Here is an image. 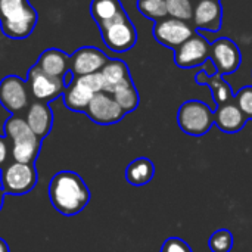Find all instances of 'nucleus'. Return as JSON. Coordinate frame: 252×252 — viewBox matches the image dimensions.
<instances>
[{
	"instance_id": "obj_1",
	"label": "nucleus",
	"mask_w": 252,
	"mask_h": 252,
	"mask_svg": "<svg viewBox=\"0 0 252 252\" xmlns=\"http://www.w3.org/2000/svg\"><path fill=\"white\" fill-rule=\"evenodd\" d=\"M49 198L58 213L71 217L87 207L90 201V190L77 173L59 171L49 183Z\"/></svg>"
},
{
	"instance_id": "obj_2",
	"label": "nucleus",
	"mask_w": 252,
	"mask_h": 252,
	"mask_svg": "<svg viewBox=\"0 0 252 252\" xmlns=\"http://www.w3.org/2000/svg\"><path fill=\"white\" fill-rule=\"evenodd\" d=\"M37 19V10L28 0H0V28L6 37L27 38L34 31Z\"/></svg>"
},
{
	"instance_id": "obj_3",
	"label": "nucleus",
	"mask_w": 252,
	"mask_h": 252,
	"mask_svg": "<svg viewBox=\"0 0 252 252\" xmlns=\"http://www.w3.org/2000/svg\"><path fill=\"white\" fill-rule=\"evenodd\" d=\"M4 136L12 140L10 155L16 162L34 164L41 148V139H38L28 127L27 121L18 115H12L4 123Z\"/></svg>"
},
{
	"instance_id": "obj_4",
	"label": "nucleus",
	"mask_w": 252,
	"mask_h": 252,
	"mask_svg": "<svg viewBox=\"0 0 252 252\" xmlns=\"http://www.w3.org/2000/svg\"><path fill=\"white\" fill-rule=\"evenodd\" d=\"M177 124L188 136L201 137L214 126V111L202 100H186L179 108Z\"/></svg>"
},
{
	"instance_id": "obj_5",
	"label": "nucleus",
	"mask_w": 252,
	"mask_h": 252,
	"mask_svg": "<svg viewBox=\"0 0 252 252\" xmlns=\"http://www.w3.org/2000/svg\"><path fill=\"white\" fill-rule=\"evenodd\" d=\"M105 46L117 53L133 49L137 43V30L124 10L115 19L99 25Z\"/></svg>"
},
{
	"instance_id": "obj_6",
	"label": "nucleus",
	"mask_w": 252,
	"mask_h": 252,
	"mask_svg": "<svg viewBox=\"0 0 252 252\" xmlns=\"http://www.w3.org/2000/svg\"><path fill=\"white\" fill-rule=\"evenodd\" d=\"M99 92H103V80L100 72L75 77L63 90V103L74 112H86L90 100Z\"/></svg>"
},
{
	"instance_id": "obj_7",
	"label": "nucleus",
	"mask_w": 252,
	"mask_h": 252,
	"mask_svg": "<svg viewBox=\"0 0 252 252\" xmlns=\"http://www.w3.org/2000/svg\"><path fill=\"white\" fill-rule=\"evenodd\" d=\"M37 185V170L34 164L12 161L1 168L0 186L6 195H27Z\"/></svg>"
},
{
	"instance_id": "obj_8",
	"label": "nucleus",
	"mask_w": 252,
	"mask_h": 252,
	"mask_svg": "<svg viewBox=\"0 0 252 252\" xmlns=\"http://www.w3.org/2000/svg\"><path fill=\"white\" fill-rule=\"evenodd\" d=\"M152 32H154V38L159 44L176 50L186 40H189L196 32V30L193 28L190 22H185V21L167 16L154 24Z\"/></svg>"
},
{
	"instance_id": "obj_9",
	"label": "nucleus",
	"mask_w": 252,
	"mask_h": 252,
	"mask_svg": "<svg viewBox=\"0 0 252 252\" xmlns=\"http://www.w3.org/2000/svg\"><path fill=\"white\" fill-rule=\"evenodd\" d=\"M210 59L213 61L219 74L229 75L239 69L242 63V53L233 40L221 37L211 43Z\"/></svg>"
},
{
	"instance_id": "obj_10",
	"label": "nucleus",
	"mask_w": 252,
	"mask_h": 252,
	"mask_svg": "<svg viewBox=\"0 0 252 252\" xmlns=\"http://www.w3.org/2000/svg\"><path fill=\"white\" fill-rule=\"evenodd\" d=\"M93 123L99 126H111L120 123L126 112L123 108L117 103L114 96L106 92H99L93 96L90 100L86 112H84Z\"/></svg>"
},
{
	"instance_id": "obj_11",
	"label": "nucleus",
	"mask_w": 252,
	"mask_h": 252,
	"mask_svg": "<svg viewBox=\"0 0 252 252\" xmlns=\"http://www.w3.org/2000/svg\"><path fill=\"white\" fill-rule=\"evenodd\" d=\"M211 43L198 31L174 50V62L179 68H195L210 59Z\"/></svg>"
},
{
	"instance_id": "obj_12",
	"label": "nucleus",
	"mask_w": 252,
	"mask_h": 252,
	"mask_svg": "<svg viewBox=\"0 0 252 252\" xmlns=\"http://www.w3.org/2000/svg\"><path fill=\"white\" fill-rule=\"evenodd\" d=\"M27 86L30 93L35 100L50 102L55 97L63 94L65 81L62 78H55L37 68V65L31 66L27 75Z\"/></svg>"
},
{
	"instance_id": "obj_13",
	"label": "nucleus",
	"mask_w": 252,
	"mask_h": 252,
	"mask_svg": "<svg viewBox=\"0 0 252 252\" xmlns=\"http://www.w3.org/2000/svg\"><path fill=\"white\" fill-rule=\"evenodd\" d=\"M109 58L97 47H81L69 56V72L72 77H83L100 72Z\"/></svg>"
},
{
	"instance_id": "obj_14",
	"label": "nucleus",
	"mask_w": 252,
	"mask_h": 252,
	"mask_svg": "<svg viewBox=\"0 0 252 252\" xmlns=\"http://www.w3.org/2000/svg\"><path fill=\"white\" fill-rule=\"evenodd\" d=\"M0 103L10 112L18 114L28 105V86L18 75H7L0 81Z\"/></svg>"
},
{
	"instance_id": "obj_15",
	"label": "nucleus",
	"mask_w": 252,
	"mask_h": 252,
	"mask_svg": "<svg viewBox=\"0 0 252 252\" xmlns=\"http://www.w3.org/2000/svg\"><path fill=\"white\" fill-rule=\"evenodd\" d=\"M223 24V6L220 0H196L192 25L198 30L210 32L220 31Z\"/></svg>"
},
{
	"instance_id": "obj_16",
	"label": "nucleus",
	"mask_w": 252,
	"mask_h": 252,
	"mask_svg": "<svg viewBox=\"0 0 252 252\" xmlns=\"http://www.w3.org/2000/svg\"><path fill=\"white\" fill-rule=\"evenodd\" d=\"M248 121V117L236 105L235 97L223 105H219L214 111V124L224 133H238L247 126Z\"/></svg>"
},
{
	"instance_id": "obj_17",
	"label": "nucleus",
	"mask_w": 252,
	"mask_h": 252,
	"mask_svg": "<svg viewBox=\"0 0 252 252\" xmlns=\"http://www.w3.org/2000/svg\"><path fill=\"white\" fill-rule=\"evenodd\" d=\"M25 121L38 139L47 137L53 126V114L49 103L34 100L27 111Z\"/></svg>"
},
{
	"instance_id": "obj_18",
	"label": "nucleus",
	"mask_w": 252,
	"mask_h": 252,
	"mask_svg": "<svg viewBox=\"0 0 252 252\" xmlns=\"http://www.w3.org/2000/svg\"><path fill=\"white\" fill-rule=\"evenodd\" d=\"M35 65L44 74L63 80L69 72V56L59 49H46L40 55Z\"/></svg>"
},
{
	"instance_id": "obj_19",
	"label": "nucleus",
	"mask_w": 252,
	"mask_h": 252,
	"mask_svg": "<svg viewBox=\"0 0 252 252\" xmlns=\"http://www.w3.org/2000/svg\"><path fill=\"white\" fill-rule=\"evenodd\" d=\"M100 75L103 80V92L106 93H114L121 86L133 83L127 63L120 59H109L102 68Z\"/></svg>"
},
{
	"instance_id": "obj_20",
	"label": "nucleus",
	"mask_w": 252,
	"mask_h": 252,
	"mask_svg": "<svg viewBox=\"0 0 252 252\" xmlns=\"http://www.w3.org/2000/svg\"><path fill=\"white\" fill-rule=\"evenodd\" d=\"M195 81L198 84H201V86H208L210 87L214 103L217 106L223 105V103H226V102H229V100H232L235 97L230 84L227 81H224L223 75L219 74V72H216L213 75H208V74H205L204 69H201L199 72H196Z\"/></svg>"
},
{
	"instance_id": "obj_21",
	"label": "nucleus",
	"mask_w": 252,
	"mask_h": 252,
	"mask_svg": "<svg viewBox=\"0 0 252 252\" xmlns=\"http://www.w3.org/2000/svg\"><path fill=\"white\" fill-rule=\"evenodd\" d=\"M154 176H155V165L146 157L136 158L126 168V179L131 186H145L151 183Z\"/></svg>"
},
{
	"instance_id": "obj_22",
	"label": "nucleus",
	"mask_w": 252,
	"mask_h": 252,
	"mask_svg": "<svg viewBox=\"0 0 252 252\" xmlns=\"http://www.w3.org/2000/svg\"><path fill=\"white\" fill-rule=\"evenodd\" d=\"M123 12L124 7L120 0H93L90 3V13L97 27L115 19Z\"/></svg>"
},
{
	"instance_id": "obj_23",
	"label": "nucleus",
	"mask_w": 252,
	"mask_h": 252,
	"mask_svg": "<svg viewBox=\"0 0 252 252\" xmlns=\"http://www.w3.org/2000/svg\"><path fill=\"white\" fill-rule=\"evenodd\" d=\"M111 94L114 96V99L117 100V103L123 108V111L126 114L137 109V106L140 103V96H139V92H137L134 83H128L126 86H121L120 89H117Z\"/></svg>"
},
{
	"instance_id": "obj_24",
	"label": "nucleus",
	"mask_w": 252,
	"mask_h": 252,
	"mask_svg": "<svg viewBox=\"0 0 252 252\" xmlns=\"http://www.w3.org/2000/svg\"><path fill=\"white\" fill-rule=\"evenodd\" d=\"M165 1H167V12L170 18L192 24L195 3H196L195 0H165Z\"/></svg>"
},
{
	"instance_id": "obj_25",
	"label": "nucleus",
	"mask_w": 252,
	"mask_h": 252,
	"mask_svg": "<svg viewBox=\"0 0 252 252\" xmlns=\"http://www.w3.org/2000/svg\"><path fill=\"white\" fill-rule=\"evenodd\" d=\"M137 9L143 16L152 19L154 22L168 16L165 0H137Z\"/></svg>"
},
{
	"instance_id": "obj_26",
	"label": "nucleus",
	"mask_w": 252,
	"mask_h": 252,
	"mask_svg": "<svg viewBox=\"0 0 252 252\" xmlns=\"http://www.w3.org/2000/svg\"><path fill=\"white\" fill-rule=\"evenodd\" d=\"M233 235L230 230L220 229L210 236L208 245L211 252H230L233 248Z\"/></svg>"
},
{
	"instance_id": "obj_27",
	"label": "nucleus",
	"mask_w": 252,
	"mask_h": 252,
	"mask_svg": "<svg viewBox=\"0 0 252 252\" xmlns=\"http://www.w3.org/2000/svg\"><path fill=\"white\" fill-rule=\"evenodd\" d=\"M235 102L241 108V111L248 117V120H252V86L242 87L235 94Z\"/></svg>"
},
{
	"instance_id": "obj_28",
	"label": "nucleus",
	"mask_w": 252,
	"mask_h": 252,
	"mask_svg": "<svg viewBox=\"0 0 252 252\" xmlns=\"http://www.w3.org/2000/svg\"><path fill=\"white\" fill-rule=\"evenodd\" d=\"M161 252H193L192 248L189 247V244L180 238H168L162 248H161Z\"/></svg>"
},
{
	"instance_id": "obj_29",
	"label": "nucleus",
	"mask_w": 252,
	"mask_h": 252,
	"mask_svg": "<svg viewBox=\"0 0 252 252\" xmlns=\"http://www.w3.org/2000/svg\"><path fill=\"white\" fill-rule=\"evenodd\" d=\"M9 146H7V142L4 137H0V168L4 167L6 161H7V157H9Z\"/></svg>"
},
{
	"instance_id": "obj_30",
	"label": "nucleus",
	"mask_w": 252,
	"mask_h": 252,
	"mask_svg": "<svg viewBox=\"0 0 252 252\" xmlns=\"http://www.w3.org/2000/svg\"><path fill=\"white\" fill-rule=\"evenodd\" d=\"M0 252H9V247H7V244L0 238Z\"/></svg>"
},
{
	"instance_id": "obj_31",
	"label": "nucleus",
	"mask_w": 252,
	"mask_h": 252,
	"mask_svg": "<svg viewBox=\"0 0 252 252\" xmlns=\"http://www.w3.org/2000/svg\"><path fill=\"white\" fill-rule=\"evenodd\" d=\"M4 190L1 189V186H0V211H1V207H3V201H4Z\"/></svg>"
}]
</instances>
